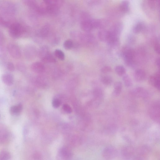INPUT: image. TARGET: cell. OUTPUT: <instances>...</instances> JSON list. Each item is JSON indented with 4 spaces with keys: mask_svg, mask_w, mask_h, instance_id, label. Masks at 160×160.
Segmentation results:
<instances>
[{
    "mask_svg": "<svg viewBox=\"0 0 160 160\" xmlns=\"http://www.w3.org/2000/svg\"><path fill=\"white\" fill-rule=\"evenodd\" d=\"M16 5L9 1H3L0 3V11L2 16L11 21L17 13Z\"/></svg>",
    "mask_w": 160,
    "mask_h": 160,
    "instance_id": "1",
    "label": "cell"
},
{
    "mask_svg": "<svg viewBox=\"0 0 160 160\" xmlns=\"http://www.w3.org/2000/svg\"><path fill=\"white\" fill-rule=\"evenodd\" d=\"M9 28V35L14 39L19 38L27 32L26 28L20 23L13 22Z\"/></svg>",
    "mask_w": 160,
    "mask_h": 160,
    "instance_id": "2",
    "label": "cell"
},
{
    "mask_svg": "<svg viewBox=\"0 0 160 160\" xmlns=\"http://www.w3.org/2000/svg\"><path fill=\"white\" fill-rule=\"evenodd\" d=\"M73 156L71 149L68 146L62 147L58 151L56 156L57 160H71Z\"/></svg>",
    "mask_w": 160,
    "mask_h": 160,
    "instance_id": "3",
    "label": "cell"
},
{
    "mask_svg": "<svg viewBox=\"0 0 160 160\" xmlns=\"http://www.w3.org/2000/svg\"><path fill=\"white\" fill-rule=\"evenodd\" d=\"M7 50L10 55L16 59H20L21 56V52L20 47L17 44L10 43L7 47Z\"/></svg>",
    "mask_w": 160,
    "mask_h": 160,
    "instance_id": "4",
    "label": "cell"
},
{
    "mask_svg": "<svg viewBox=\"0 0 160 160\" xmlns=\"http://www.w3.org/2000/svg\"><path fill=\"white\" fill-rule=\"evenodd\" d=\"M122 55L126 64L129 66L131 65L135 56L134 51L131 48L126 47L123 51Z\"/></svg>",
    "mask_w": 160,
    "mask_h": 160,
    "instance_id": "5",
    "label": "cell"
},
{
    "mask_svg": "<svg viewBox=\"0 0 160 160\" xmlns=\"http://www.w3.org/2000/svg\"><path fill=\"white\" fill-rule=\"evenodd\" d=\"M150 84L156 89H160V73L158 71L150 76L149 79Z\"/></svg>",
    "mask_w": 160,
    "mask_h": 160,
    "instance_id": "6",
    "label": "cell"
},
{
    "mask_svg": "<svg viewBox=\"0 0 160 160\" xmlns=\"http://www.w3.org/2000/svg\"><path fill=\"white\" fill-rule=\"evenodd\" d=\"M123 28V25L121 23H117L115 24L109 31L110 35L113 36L119 37Z\"/></svg>",
    "mask_w": 160,
    "mask_h": 160,
    "instance_id": "7",
    "label": "cell"
},
{
    "mask_svg": "<svg viewBox=\"0 0 160 160\" xmlns=\"http://www.w3.org/2000/svg\"><path fill=\"white\" fill-rule=\"evenodd\" d=\"M2 79L3 82L7 85L11 86L14 83V79L13 76L10 73H5L2 75Z\"/></svg>",
    "mask_w": 160,
    "mask_h": 160,
    "instance_id": "8",
    "label": "cell"
},
{
    "mask_svg": "<svg viewBox=\"0 0 160 160\" xmlns=\"http://www.w3.org/2000/svg\"><path fill=\"white\" fill-rule=\"evenodd\" d=\"M31 69L34 72L39 73L43 72L45 69V67L42 63L36 62L32 64Z\"/></svg>",
    "mask_w": 160,
    "mask_h": 160,
    "instance_id": "9",
    "label": "cell"
},
{
    "mask_svg": "<svg viewBox=\"0 0 160 160\" xmlns=\"http://www.w3.org/2000/svg\"><path fill=\"white\" fill-rule=\"evenodd\" d=\"M10 135L8 131L2 127H0V143L7 142L9 140Z\"/></svg>",
    "mask_w": 160,
    "mask_h": 160,
    "instance_id": "10",
    "label": "cell"
},
{
    "mask_svg": "<svg viewBox=\"0 0 160 160\" xmlns=\"http://www.w3.org/2000/svg\"><path fill=\"white\" fill-rule=\"evenodd\" d=\"M98 36L99 39L102 42H107L110 37L109 31L105 30L100 31L98 33Z\"/></svg>",
    "mask_w": 160,
    "mask_h": 160,
    "instance_id": "11",
    "label": "cell"
},
{
    "mask_svg": "<svg viewBox=\"0 0 160 160\" xmlns=\"http://www.w3.org/2000/svg\"><path fill=\"white\" fill-rule=\"evenodd\" d=\"M34 50L33 47L29 46H26L24 50V53L25 57L28 59H32L34 55Z\"/></svg>",
    "mask_w": 160,
    "mask_h": 160,
    "instance_id": "12",
    "label": "cell"
},
{
    "mask_svg": "<svg viewBox=\"0 0 160 160\" xmlns=\"http://www.w3.org/2000/svg\"><path fill=\"white\" fill-rule=\"evenodd\" d=\"M146 74L145 71L142 69L136 70L134 73V77L137 81L141 82L145 78Z\"/></svg>",
    "mask_w": 160,
    "mask_h": 160,
    "instance_id": "13",
    "label": "cell"
},
{
    "mask_svg": "<svg viewBox=\"0 0 160 160\" xmlns=\"http://www.w3.org/2000/svg\"><path fill=\"white\" fill-rule=\"evenodd\" d=\"M118 38L112 36L110 34L109 38L107 42L108 45L112 48H115L118 47L120 44Z\"/></svg>",
    "mask_w": 160,
    "mask_h": 160,
    "instance_id": "14",
    "label": "cell"
},
{
    "mask_svg": "<svg viewBox=\"0 0 160 160\" xmlns=\"http://www.w3.org/2000/svg\"><path fill=\"white\" fill-rule=\"evenodd\" d=\"M23 105L21 104L20 103L12 106L10 108V113L12 115H17L21 113Z\"/></svg>",
    "mask_w": 160,
    "mask_h": 160,
    "instance_id": "15",
    "label": "cell"
},
{
    "mask_svg": "<svg viewBox=\"0 0 160 160\" xmlns=\"http://www.w3.org/2000/svg\"><path fill=\"white\" fill-rule=\"evenodd\" d=\"M122 85L121 82H116L114 85V90L113 95L114 96H118L122 92Z\"/></svg>",
    "mask_w": 160,
    "mask_h": 160,
    "instance_id": "16",
    "label": "cell"
},
{
    "mask_svg": "<svg viewBox=\"0 0 160 160\" xmlns=\"http://www.w3.org/2000/svg\"><path fill=\"white\" fill-rule=\"evenodd\" d=\"M133 92L135 96L142 98H145L147 96L146 91L141 87H138L135 89Z\"/></svg>",
    "mask_w": 160,
    "mask_h": 160,
    "instance_id": "17",
    "label": "cell"
},
{
    "mask_svg": "<svg viewBox=\"0 0 160 160\" xmlns=\"http://www.w3.org/2000/svg\"><path fill=\"white\" fill-rule=\"evenodd\" d=\"M42 60L43 62L46 63H54L56 61L54 56L49 52L42 57Z\"/></svg>",
    "mask_w": 160,
    "mask_h": 160,
    "instance_id": "18",
    "label": "cell"
},
{
    "mask_svg": "<svg viewBox=\"0 0 160 160\" xmlns=\"http://www.w3.org/2000/svg\"><path fill=\"white\" fill-rule=\"evenodd\" d=\"M101 81L104 85L108 86L111 84L113 82V79L110 76H105L101 78Z\"/></svg>",
    "mask_w": 160,
    "mask_h": 160,
    "instance_id": "19",
    "label": "cell"
},
{
    "mask_svg": "<svg viewBox=\"0 0 160 160\" xmlns=\"http://www.w3.org/2000/svg\"><path fill=\"white\" fill-rule=\"evenodd\" d=\"M144 25L141 22H139L136 24L133 27V32L136 33H139L144 28Z\"/></svg>",
    "mask_w": 160,
    "mask_h": 160,
    "instance_id": "20",
    "label": "cell"
},
{
    "mask_svg": "<svg viewBox=\"0 0 160 160\" xmlns=\"http://www.w3.org/2000/svg\"><path fill=\"white\" fill-rule=\"evenodd\" d=\"M11 158V155L8 151L4 150L0 153V160H9Z\"/></svg>",
    "mask_w": 160,
    "mask_h": 160,
    "instance_id": "21",
    "label": "cell"
},
{
    "mask_svg": "<svg viewBox=\"0 0 160 160\" xmlns=\"http://www.w3.org/2000/svg\"><path fill=\"white\" fill-rule=\"evenodd\" d=\"M115 71L117 74L121 76L124 75L126 72V69L122 65L117 66L115 68Z\"/></svg>",
    "mask_w": 160,
    "mask_h": 160,
    "instance_id": "22",
    "label": "cell"
},
{
    "mask_svg": "<svg viewBox=\"0 0 160 160\" xmlns=\"http://www.w3.org/2000/svg\"><path fill=\"white\" fill-rule=\"evenodd\" d=\"M123 81L125 85L127 87H130L132 85V80L127 74H125L123 77Z\"/></svg>",
    "mask_w": 160,
    "mask_h": 160,
    "instance_id": "23",
    "label": "cell"
},
{
    "mask_svg": "<svg viewBox=\"0 0 160 160\" xmlns=\"http://www.w3.org/2000/svg\"><path fill=\"white\" fill-rule=\"evenodd\" d=\"M129 2L128 1H122L120 4V8L121 10L124 12H126L129 10Z\"/></svg>",
    "mask_w": 160,
    "mask_h": 160,
    "instance_id": "24",
    "label": "cell"
},
{
    "mask_svg": "<svg viewBox=\"0 0 160 160\" xmlns=\"http://www.w3.org/2000/svg\"><path fill=\"white\" fill-rule=\"evenodd\" d=\"M55 56L61 60H64L65 58V56L64 52L59 49H56L55 51Z\"/></svg>",
    "mask_w": 160,
    "mask_h": 160,
    "instance_id": "25",
    "label": "cell"
},
{
    "mask_svg": "<svg viewBox=\"0 0 160 160\" xmlns=\"http://www.w3.org/2000/svg\"><path fill=\"white\" fill-rule=\"evenodd\" d=\"M73 43L71 39H69L66 40L64 43V47L66 50H70L73 47Z\"/></svg>",
    "mask_w": 160,
    "mask_h": 160,
    "instance_id": "26",
    "label": "cell"
},
{
    "mask_svg": "<svg viewBox=\"0 0 160 160\" xmlns=\"http://www.w3.org/2000/svg\"><path fill=\"white\" fill-rule=\"evenodd\" d=\"M6 57V52L4 48L2 47V46H0V60H4Z\"/></svg>",
    "mask_w": 160,
    "mask_h": 160,
    "instance_id": "27",
    "label": "cell"
},
{
    "mask_svg": "<svg viewBox=\"0 0 160 160\" xmlns=\"http://www.w3.org/2000/svg\"><path fill=\"white\" fill-rule=\"evenodd\" d=\"M61 100L58 99H54L52 102V105L53 107L55 108H57L59 107L61 104Z\"/></svg>",
    "mask_w": 160,
    "mask_h": 160,
    "instance_id": "28",
    "label": "cell"
},
{
    "mask_svg": "<svg viewBox=\"0 0 160 160\" xmlns=\"http://www.w3.org/2000/svg\"><path fill=\"white\" fill-rule=\"evenodd\" d=\"M63 110L68 113H70L72 112V109L70 106L67 104H64L63 106Z\"/></svg>",
    "mask_w": 160,
    "mask_h": 160,
    "instance_id": "29",
    "label": "cell"
},
{
    "mask_svg": "<svg viewBox=\"0 0 160 160\" xmlns=\"http://www.w3.org/2000/svg\"><path fill=\"white\" fill-rule=\"evenodd\" d=\"M7 68L8 70L11 72L14 71L15 69L14 65L11 62H9L7 63Z\"/></svg>",
    "mask_w": 160,
    "mask_h": 160,
    "instance_id": "30",
    "label": "cell"
},
{
    "mask_svg": "<svg viewBox=\"0 0 160 160\" xmlns=\"http://www.w3.org/2000/svg\"><path fill=\"white\" fill-rule=\"evenodd\" d=\"M17 69L20 72H23L25 70L24 65L21 62H19L17 64Z\"/></svg>",
    "mask_w": 160,
    "mask_h": 160,
    "instance_id": "31",
    "label": "cell"
},
{
    "mask_svg": "<svg viewBox=\"0 0 160 160\" xmlns=\"http://www.w3.org/2000/svg\"><path fill=\"white\" fill-rule=\"evenodd\" d=\"M111 68L109 66H105L101 69V72L103 73H107L111 72Z\"/></svg>",
    "mask_w": 160,
    "mask_h": 160,
    "instance_id": "32",
    "label": "cell"
},
{
    "mask_svg": "<svg viewBox=\"0 0 160 160\" xmlns=\"http://www.w3.org/2000/svg\"><path fill=\"white\" fill-rule=\"evenodd\" d=\"M48 30L49 29L47 27L43 28L41 32V35L43 37L46 36L49 32V31Z\"/></svg>",
    "mask_w": 160,
    "mask_h": 160,
    "instance_id": "33",
    "label": "cell"
},
{
    "mask_svg": "<svg viewBox=\"0 0 160 160\" xmlns=\"http://www.w3.org/2000/svg\"><path fill=\"white\" fill-rule=\"evenodd\" d=\"M5 41V36L2 31L0 30V46H2Z\"/></svg>",
    "mask_w": 160,
    "mask_h": 160,
    "instance_id": "34",
    "label": "cell"
},
{
    "mask_svg": "<svg viewBox=\"0 0 160 160\" xmlns=\"http://www.w3.org/2000/svg\"><path fill=\"white\" fill-rule=\"evenodd\" d=\"M154 50L157 54H160V46L158 44H156L154 46Z\"/></svg>",
    "mask_w": 160,
    "mask_h": 160,
    "instance_id": "35",
    "label": "cell"
},
{
    "mask_svg": "<svg viewBox=\"0 0 160 160\" xmlns=\"http://www.w3.org/2000/svg\"><path fill=\"white\" fill-rule=\"evenodd\" d=\"M35 158L37 160H41V155H39L38 153H37L35 155Z\"/></svg>",
    "mask_w": 160,
    "mask_h": 160,
    "instance_id": "36",
    "label": "cell"
},
{
    "mask_svg": "<svg viewBox=\"0 0 160 160\" xmlns=\"http://www.w3.org/2000/svg\"><path fill=\"white\" fill-rule=\"evenodd\" d=\"M156 64L157 66L159 67L160 66V59L159 58H158L156 61Z\"/></svg>",
    "mask_w": 160,
    "mask_h": 160,
    "instance_id": "37",
    "label": "cell"
},
{
    "mask_svg": "<svg viewBox=\"0 0 160 160\" xmlns=\"http://www.w3.org/2000/svg\"><path fill=\"white\" fill-rule=\"evenodd\" d=\"M0 117H1V115H0Z\"/></svg>",
    "mask_w": 160,
    "mask_h": 160,
    "instance_id": "38",
    "label": "cell"
}]
</instances>
